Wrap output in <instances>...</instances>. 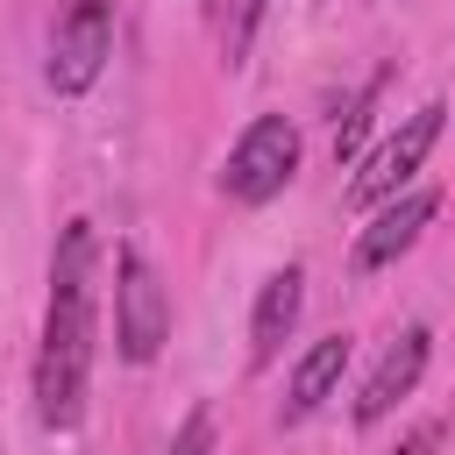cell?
<instances>
[{
	"instance_id": "obj_8",
	"label": "cell",
	"mask_w": 455,
	"mask_h": 455,
	"mask_svg": "<svg viewBox=\"0 0 455 455\" xmlns=\"http://www.w3.org/2000/svg\"><path fill=\"white\" fill-rule=\"evenodd\" d=\"M299 306H306V270H299V263L270 270L263 291H256V320H249V363H256V370L277 363V348H284L291 327H299Z\"/></svg>"
},
{
	"instance_id": "obj_2",
	"label": "cell",
	"mask_w": 455,
	"mask_h": 455,
	"mask_svg": "<svg viewBox=\"0 0 455 455\" xmlns=\"http://www.w3.org/2000/svg\"><path fill=\"white\" fill-rule=\"evenodd\" d=\"M291 171H299V121L256 114V121L235 135L228 164H220V192H228L235 206H270V199L291 185Z\"/></svg>"
},
{
	"instance_id": "obj_3",
	"label": "cell",
	"mask_w": 455,
	"mask_h": 455,
	"mask_svg": "<svg viewBox=\"0 0 455 455\" xmlns=\"http://www.w3.org/2000/svg\"><path fill=\"white\" fill-rule=\"evenodd\" d=\"M164 341H171V291L142 249H121L114 256V348L121 363H149Z\"/></svg>"
},
{
	"instance_id": "obj_4",
	"label": "cell",
	"mask_w": 455,
	"mask_h": 455,
	"mask_svg": "<svg viewBox=\"0 0 455 455\" xmlns=\"http://www.w3.org/2000/svg\"><path fill=\"white\" fill-rule=\"evenodd\" d=\"M441 100H427L419 114H405L370 156H363V171L348 178V206H384V199H398V192H412V178H419V164H427V149L441 142Z\"/></svg>"
},
{
	"instance_id": "obj_10",
	"label": "cell",
	"mask_w": 455,
	"mask_h": 455,
	"mask_svg": "<svg viewBox=\"0 0 455 455\" xmlns=\"http://www.w3.org/2000/svg\"><path fill=\"white\" fill-rule=\"evenodd\" d=\"M263 14H270V0H213V36H220V57H228V64L249 57Z\"/></svg>"
},
{
	"instance_id": "obj_9",
	"label": "cell",
	"mask_w": 455,
	"mask_h": 455,
	"mask_svg": "<svg viewBox=\"0 0 455 455\" xmlns=\"http://www.w3.org/2000/svg\"><path fill=\"white\" fill-rule=\"evenodd\" d=\"M348 355H355V341L348 334H320L299 363H291V391H284V427H299L306 412H320L327 398H334V384H341V370H348Z\"/></svg>"
},
{
	"instance_id": "obj_7",
	"label": "cell",
	"mask_w": 455,
	"mask_h": 455,
	"mask_svg": "<svg viewBox=\"0 0 455 455\" xmlns=\"http://www.w3.org/2000/svg\"><path fill=\"white\" fill-rule=\"evenodd\" d=\"M427 355H434V334H427V327H405V334L377 355V370L363 377V391H355V427H377L398 398H412V384L427 377Z\"/></svg>"
},
{
	"instance_id": "obj_13",
	"label": "cell",
	"mask_w": 455,
	"mask_h": 455,
	"mask_svg": "<svg viewBox=\"0 0 455 455\" xmlns=\"http://www.w3.org/2000/svg\"><path fill=\"white\" fill-rule=\"evenodd\" d=\"M434 441H441V427H412V434H405L391 455H434Z\"/></svg>"
},
{
	"instance_id": "obj_1",
	"label": "cell",
	"mask_w": 455,
	"mask_h": 455,
	"mask_svg": "<svg viewBox=\"0 0 455 455\" xmlns=\"http://www.w3.org/2000/svg\"><path fill=\"white\" fill-rule=\"evenodd\" d=\"M100 235L92 220H64L57 256H50V306H43V348H36V419L43 427H78L85 391H92V355H100Z\"/></svg>"
},
{
	"instance_id": "obj_5",
	"label": "cell",
	"mask_w": 455,
	"mask_h": 455,
	"mask_svg": "<svg viewBox=\"0 0 455 455\" xmlns=\"http://www.w3.org/2000/svg\"><path fill=\"white\" fill-rule=\"evenodd\" d=\"M441 213V192L434 185H412V192H398V199H384L377 213H370V228L355 235V249H348V270H391L419 235H427V220Z\"/></svg>"
},
{
	"instance_id": "obj_12",
	"label": "cell",
	"mask_w": 455,
	"mask_h": 455,
	"mask_svg": "<svg viewBox=\"0 0 455 455\" xmlns=\"http://www.w3.org/2000/svg\"><path fill=\"white\" fill-rule=\"evenodd\" d=\"M377 85H384V78H370L363 100L348 107V121H341V135H334V156H355V142H363V128H370V107H377Z\"/></svg>"
},
{
	"instance_id": "obj_11",
	"label": "cell",
	"mask_w": 455,
	"mask_h": 455,
	"mask_svg": "<svg viewBox=\"0 0 455 455\" xmlns=\"http://www.w3.org/2000/svg\"><path fill=\"white\" fill-rule=\"evenodd\" d=\"M171 455H213V405H192V412H185Z\"/></svg>"
},
{
	"instance_id": "obj_6",
	"label": "cell",
	"mask_w": 455,
	"mask_h": 455,
	"mask_svg": "<svg viewBox=\"0 0 455 455\" xmlns=\"http://www.w3.org/2000/svg\"><path fill=\"white\" fill-rule=\"evenodd\" d=\"M107 57H114V21L107 14H57V28H50V92H64V100L92 92Z\"/></svg>"
}]
</instances>
